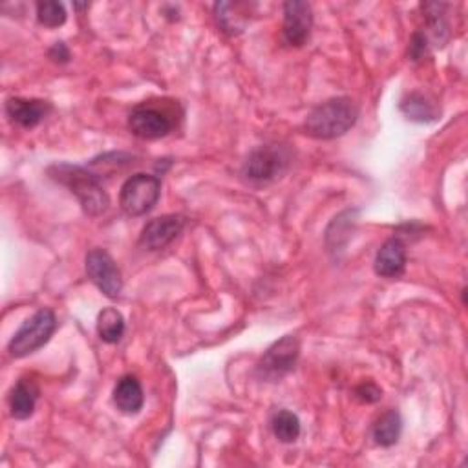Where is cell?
I'll use <instances>...</instances> for the list:
<instances>
[{"mask_svg":"<svg viewBox=\"0 0 468 468\" xmlns=\"http://www.w3.org/2000/svg\"><path fill=\"white\" fill-rule=\"evenodd\" d=\"M50 176L61 185H65L79 199L86 214L99 216L107 212L110 205V198L103 188L99 178L90 170L77 165L61 163L50 168Z\"/></svg>","mask_w":468,"mask_h":468,"instance_id":"1","label":"cell"},{"mask_svg":"<svg viewBox=\"0 0 468 468\" xmlns=\"http://www.w3.org/2000/svg\"><path fill=\"white\" fill-rule=\"evenodd\" d=\"M359 117L357 105L348 97L328 99L306 119V130L317 139H335L344 136Z\"/></svg>","mask_w":468,"mask_h":468,"instance_id":"2","label":"cell"},{"mask_svg":"<svg viewBox=\"0 0 468 468\" xmlns=\"http://www.w3.org/2000/svg\"><path fill=\"white\" fill-rule=\"evenodd\" d=\"M57 328V319L52 310H39L30 317L8 344V351L15 359L28 357L30 353L41 350L54 335Z\"/></svg>","mask_w":468,"mask_h":468,"instance_id":"3","label":"cell"},{"mask_svg":"<svg viewBox=\"0 0 468 468\" xmlns=\"http://www.w3.org/2000/svg\"><path fill=\"white\" fill-rule=\"evenodd\" d=\"M161 194V181L152 174H136L128 178L119 194V205L128 216H145L150 212Z\"/></svg>","mask_w":468,"mask_h":468,"instance_id":"4","label":"cell"},{"mask_svg":"<svg viewBox=\"0 0 468 468\" xmlns=\"http://www.w3.org/2000/svg\"><path fill=\"white\" fill-rule=\"evenodd\" d=\"M290 163L288 152L277 145H264L255 148L246 163H244V176L257 185H266L275 181L282 176Z\"/></svg>","mask_w":468,"mask_h":468,"instance_id":"5","label":"cell"},{"mask_svg":"<svg viewBox=\"0 0 468 468\" xmlns=\"http://www.w3.org/2000/svg\"><path fill=\"white\" fill-rule=\"evenodd\" d=\"M299 353H300L299 339L293 335H286L266 351V355L259 362V375L268 381L282 379L295 368Z\"/></svg>","mask_w":468,"mask_h":468,"instance_id":"6","label":"cell"},{"mask_svg":"<svg viewBox=\"0 0 468 468\" xmlns=\"http://www.w3.org/2000/svg\"><path fill=\"white\" fill-rule=\"evenodd\" d=\"M86 273H88V279L108 299H117L121 295V290H123L121 271L117 270L114 259L107 251L94 249L86 255Z\"/></svg>","mask_w":468,"mask_h":468,"instance_id":"7","label":"cell"},{"mask_svg":"<svg viewBox=\"0 0 468 468\" xmlns=\"http://www.w3.org/2000/svg\"><path fill=\"white\" fill-rule=\"evenodd\" d=\"M185 223L187 219L181 214H165L154 218L145 225L139 244L148 251H161L179 237Z\"/></svg>","mask_w":468,"mask_h":468,"instance_id":"8","label":"cell"},{"mask_svg":"<svg viewBox=\"0 0 468 468\" xmlns=\"http://www.w3.org/2000/svg\"><path fill=\"white\" fill-rule=\"evenodd\" d=\"M128 128L141 139H159L172 132L174 123L165 112L145 105L132 110L128 116Z\"/></svg>","mask_w":468,"mask_h":468,"instance_id":"9","label":"cell"},{"mask_svg":"<svg viewBox=\"0 0 468 468\" xmlns=\"http://www.w3.org/2000/svg\"><path fill=\"white\" fill-rule=\"evenodd\" d=\"M313 28V10L308 3L291 0L284 5V39L291 46H304Z\"/></svg>","mask_w":468,"mask_h":468,"instance_id":"10","label":"cell"},{"mask_svg":"<svg viewBox=\"0 0 468 468\" xmlns=\"http://www.w3.org/2000/svg\"><path fill=\"white\" fill-rule=\"evenodd\" d=\"M406 270V246L399 239L386 240L375 257V273L382 279H399Z\"/></svg>","mask_w":468,"mask_h":468,"instance_id":"11","label":"cell"},{"mask_svg":"<svg viewBox=\"0 0 468 468\" xmlns=\"http://www.w3.org/2000/svg\"><path fill=\"white\" fill-rule=\"evenodd\" d=\"M50 112V105L46 101L39 99H21L12 97L6 103V114L8 117L21 125L23 128H34L37 127Z\"/></svg>","mask_w":468,"mask_h":468,"instance_id":"12","label":"cell"},{"mask_svg":"<svg viewBox=\"0 0 468 468\" xmlns=\"http://www.w3.org/2000/svg\"><path fill=\"white\" fill-rule=\"evenodd\" d=\"M114 404L121 413L136 415L145 404L141 382L134 375H125L114 388Z\"/></svg>","mask_w":468,"mask_h":468,"instance_id":"13","label":"cell"},{"mask_svg":"<svg viewBox=\"0 0 468 468\" xmlns=\"http://www.w3.org/2000/svg\"><path fill=\"white\" fill-rule=\"evenodd\" d=\"M39 386L32 379H21L10 393V413L17 421H25L34 415L39 399Z\"/></svg>","mask_w":468,"mask_h":468,"instance_id":"14","label":"cell"},{"mask_svg":"<svg viewBox=\"0 0 468 468\" xmlns=\"http://www.w3.org/2000/svg\"><path fill=\"white\" fill-rule=\"evenodd\" d=\"M402 432V417L397 410L384 412L373 424V439L381 446H393Z\"/></svg>","mask_w":468,"mask_h":468,"instance_id":"15","label":"cell"},{"mask_svg":"<svg viewBox=\"0 0 468 468\" xmlns=\"http://www.w3.org/2000/svg\"><path fill=\"white\" fill-rule=\"evenodd\" d=\"M97 333L101 337L103 342L107 344H116L123 339L125 335V319L123 315L114 310V308H107L99 313L97 317Z\"/></svg>","mask_w":468,"mask_h":468,"instance_id":"16","label":"cell"},{"mask_svg":"<svg viewBox=\"0 0 468 468\" xmlns=\"http://www.w3.org/2000/svg\"><path fill=\"white\" fill-rule=\"evenodd\" d=\"M402 114L417 123H428L437 119V110L435 107L421 94H410L402 103H401Z\"/></svg>","mask_w":468,"mask_h":468,"instance_id":"17","label":"cell"},{"mask_svg":"<svg viewBox=\"0 0 468 468\" xmlns=\"http://www.w3.org/2000/svg\"><path fill=\"white\" fill-rule=\"evenodd\" d=\"M273 433L280 443H295L300 435V419L290 410H280L271 421Z\"/></svg>","mask_w":468,"mask_h":468,"instance_id":"18","label":"cell"},{"mask_svg":"<svg viewBox=\"0 0 468 468\" xmlns=\"http://www.w3.org/2000/svg\"><path fill=\"white\" fill-rule=\"evenodd\" d=\"M37 19L46 28H59L66 23V10L61 3H39Z\"/></svg>","mask_w":468,"mask_h":468,"instance_id":"19","label":"cell"},{"mask_svg":"<svg viewBox=\"0 0 468 468\" xmlns=\"http://www.w3.org/2000/svg\"><path fill=\"white\" fill-rule=\"evenodd\" d=\"M355 397L361 399L362 402H377L382 397V392L377 384L373 382H362L361 386H357L355 390Z\"/></svg>","mask_w":468,"mask_h":468,"instance_id":"20","label":"cell"},{"mask_svg":"<svg viewBox=\"0 0 468 468\" xmlns=\"http://www.w3.org/2000/svg\"><path fill=\"white\" fill-rule=\"evenodd\" d=\"M50 57L56 61V63H68L70 61V52L68 48L65 46V43H56L50 50Z\"/></svg>","mask_w":468,"mask_h":468,"instance_id":"21","label":"cell"}]
</instances>
